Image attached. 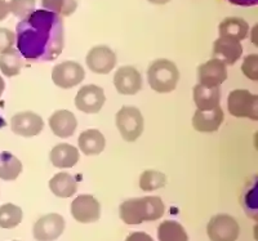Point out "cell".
<instances>
[{
  "instance_id": "2",
  "label": "cell",
  "mask_w": 258,
  "mask_h": 241,
  "mask_svg": "<svg viewBox=\"0 0 258 241\" xmlns=\"http://www.w3.org/2000/svg\"><path fill=\"white\" fill-rule=\"evenodd\" d=\"M165 213V205L159 196L135 197L120 205L119 214L125 224L136 226L144 222L158 221Z\"/></svg>"
},
{
  "instance_id": "34",
  "label": "cell",
  "mask_w": 258,
  "mask_h": 241,
  "mask_svg": "<svg viewBox=\"0 0 258 241\" xmlns=\"http://www.w3.org/2000/svg\"><path fill=\"white\" fill-rule=\"evenodd\" d=\"M227 2L239 7H253L258 4V0H227Z\"/></svg>"
},
{
  "instance_id": "14",
  "label": "cell",
  "mask_w": 258,
  "mask_h": 241,
  "mask_svg": "<svg viewBox=\"0 0 258 241\" xmlns=\"http://www.w3.org/2000/svg\"><path fill=\"white\" fill-rule=\"evenodd\" d=\"M199 84L206 87H220L227 79V68L221 59L212 58L198 67Z\"/></svg>"
},
{
  "instance_id": "16",
  "label": "cell",
  "mask_w": 258,
  "mask_h": 241,
  "mask_svg": "<svg viewBox=\"0 0 258 241\" xmlns=\"http://www.w3.org/2000/svg\"><path fill=\"white\" fill-rule=\"evenodd\" d=\"M243 54V45L240 41L227 38H218L213 44V58H218L225 65H235Z\"/></svg>"
},
{
  "instance_id": "1",
  "label": "cell",
  "mask_w": 258,
  "mask_h": 241,
  "mask_svg": "<svg viewBox=\"0 0 258 241\" xmlns=\"http://www.w3.org/2000/svg\"><path fill=\"white\" fill-rule=\"evenodd\" d=\"M16 41L27 61H54L63 50V20L56 13L36 9L17 25Z\"/></svg>"
},
{
  "instance_id": "32",
  "label": "cell",
  "mask_w": 258,
  "mask_h": 241,
  "mask_svg": "<svg viewBox=\"0 0 258 241\" xmlns=\"http://www.w3.org/2000/svg\"><path fill=\"white\" fill-rule=\"evenodd\" d=\"M125 241H154V238L146 232H133L125 238Z\"/></svg>"
},
{
  "instance_id": "11",
  "label": "cell",
  "mask_w": 258,
  "mask_h": 241,
  "mask_svg": "<svg viewBox=\"0 0 258 241\" xmlns=\"http://www.w3.org/2000/svg\"><path fill=\"white\" fill-rule=\"evenodd\" d=\"M85 62L92 72L106 75L116 65V54L107 45H97L89 50Z\"/></svg>"
},
{
  "instance_id": "21",
  "label": "cell",
  "mask_w": 258,
  "mask_h": 241,
  "mask_svg": "<svg viewBox=\"0 0 258 241\" xmlns=\"http://www.w3.org/2000/svg\"><path fill=\"white\" fill-rule=\"evenodd\" d=\"M49 188L53 195H56L57 197L68 199L77 194L78 182L73 174L68 172H61L52 177V180L49 181Z\"/></svg>"
},
{
  "instance_id": "17",
  "label": "cell",
  "mask_w": 258,
  "mask_h": 241,
  "mask_svg": "<svg viewBox=\"0 0 258 241\" xmlns=\"http://www.w3.org/2000/svg\"><path fill=\"white\" fill-rule=\"evenodd\" d=\"M49 127L54 135L59 138H69L77 130L78 120L69 110H58L49 118Z\"/></svg>"
},
{
  "instance_id": "30",
  "label": "cell",
  "mask_w": 258,
  "mask_h": 241,
  "mask_svg": "<svg viewBox=\"0 0 258 241\" xmlns=\"http://www.w3.org/2000/svg\"><path fill=\"white\" fill-rule=\"evenodd\" d=\"M241 71L248 79L257 82L258 80V56L257 54H249L246 56L241 65Z\"/></svg>"
},
{
  "instance_id": "20",
  "label": "cell",
  "mask_w": 258,
  "mask_h": 241,
  "mask_svg": "<svg viewBox=\"0 0 258 241\" xmlns=\"http://www.w3.org/2000/svg\"><path fill=\"white\" fill-rule=\"evenodd\" d=\"M248 31H249V25L240 17L225 18L218 26L221 38L232 39L236 41L244 40L248 36Z\"/></svg>"
},
{
  "instance_id": "7",
  "label": "cell",
  "mask_w": 258,
  "mask_h": 241,
  "mask_svg": "<svg viewBox=\"0 0 258 241\" xmlns=\"http://www.w3.org/2000/svg\"><path fill=\"white\" fill-rule=\"evenodd\" d=\"M85 71L80 63L66 61L53 67L52 80L58 88L71 89L84 80Z\"/></svg>"
},
{
  "instance_id": "13",
  "label": "cell",
  "mask_w": 258,
  "mask_h": 241,
  "mask_svg": "<svg viewBox=\"0 0 258 241\" xmlns=\"http://www.w3.org/2000/svg\"><path fill=\"white\" fill-rule=\"evenodd\" d=\"M114 86L124 96H133L142 89V77L140 71L133 66H121L114 75Z\"/></svg>"
},
{
  "instance_id": "10",
  "label": "cell",
  "mask_w": 258,
  "mask_h": 241,
  "mask_svg": "<svg viewBox=\"0 0 258 241\" xmlns=\"http://www.w3.org/2000/svg\"><path fill=\"white\" fill-rule=\"evenodd\" d=\"M105 92L101 87L89 84L79 89L75 96V106L85 114H98L105 105Z\"/></svg>"
},
{
  "instance_id": "18",
  "label": "cell",
  "mask_w": 258,
  "mask_h": 241,
  "mask_svg": "<svg viewBox=\"0 0 258 241\" xmlns=\"http://www.w3.org/2000/svg\"><path fill=\"white\" fill-rule=\"evenodd\" d=\"M50 163L59 169H69L78 164L80 153L73 144L59 143L52 148L49 153Z\"/></svg>"
},
{
  "instance_id": "27",
  "label": "cell",
  "mask_w": 258,
  "mask_h": 241,
  "mask_svg": "<svg viewBox=\"0 0 258 241\" xmlns=\"http://www.w3.org/2000/svg\"><path fill=\"white\" fill-rule=\"evenodd\" d=\"M41 6L45 11L56 13L61 17H69L78 8L77 0H41Z\"/></svg>"
},
{
  "instance_id": "26",
  "label": "cell",
  "mask_w": 258,
  "mask_h": 241,
  "mask_svg": "<svg viewBox=\"0 0 258 241\" xmlns=\"http://www.w3.org/2000/svg\"><path fill=\"white\" fill-rule=\"evenodd\" d=\"M22 217H24V213L18 205L8 203L0 206V227L2 228H15L22 222Z\"/></svg>"
},
{
  "instance_id": "4",
  "label": "cell",
  "mask_w": 258,
  "mask_h": 241,
  "mask_svg": "<svg viewBox=\"0 0 258 241\" xmlns=\"http://www.w3.org/2000/svg\"><path fill=\"white\" fill-rule=\"evenodd\" d=\"M116 127L126 142H135L144 132V116L135 106H123L115 116Z\"/></svg>"
},
{
  "instance_id": "5",
  "label": "cell",
  "mask_w": 258,
  "mask_h": 241,
  "mask_svg": "<svg viewBox=\"0 0 258 241\" xmlns=\"http://www.w3.org/2000/svg\"><path fill=\"white\" fill-rule=\"evenodd\" d=\"M227 109L235 118L258 120V96L246 89H235L227 98Z\"/></svg>"
},
{
  "instance_id": "29",
  "label": "cell",
  "mask_w": 258,
  "mask_h": 241,
  "mask_svg": "<svg viewBox=\"0 0 258 241\" xmlns=\"http://www.w3.org/2000/svg\"><path fill=\"white\" fill-rule=\"evenodd\" d=\"M9 11L15 17L24 20L35 11V0H11Z\"/></svg>"
},
{
  "instance_id": "35",
  "label": "cell",
  "mask_w": 258,
  "mask_h": 241,
  "mask_svg": "<svg viewBox=\"0 0 258 241\" xmlns=\"http://www.w3.org/2000/svg\"><path fill=\"white\" fill-rule=\"evenodd\" d=\"M147 2H150V3H153V4H156V6H164V4L169 3L170 0H147Z\"/></svg>"
},
{
  "instance_id": "15",
  "label": "cell",
  "mask_w": 258,
  "mask_h": 241,
  "mask_svg": "<svg viewBox=\"0 0 258 241\" xmlns=\"http://www.w3.org/2000/svg\"><path fill=\"white\" fill-rule=\"evenodd\" d=\"M223 118V110L220 106L212 110H197L192 118V127L200 133L217 132L222 125Z\"/></svg>"
},
{
  "instance_id": "37",
  "label": "cell",
  "mask_w": 258,
  "mask_h": 241,
  "mask_svg": "<svg viewBox=\"0 0 258 241\" xmlns=\"http://www.w3.org/2000/svg\"><path fill=\"white\" fill-rule=\"evenodd\" d=\"M15 241H18V240H15Z\"/></svg>"
},
{
  "instance_id": "36",
  "label": "cell",
  "mask_w": 258,
  "mask_h": 241,
  "mask_svg": "<svg viewBox=\"0 0 258 241\" xmlns=\"http://www.w3.org/2000/svg\"><path fill=\"white\" fill-rule=\"evenodd\" d=\"M4 91H6V82H4L3 77L0 76V97L3 96Z\"/></svg>"
},
{
  "instance_id": "9",
  "label": "cell",
  "mask_w": 258,
  "mask_h": 241,
  "mask_svg": "<svg viewBox=\"0 0 258 241\" xmlns=\"http://www.w3.org/2000/svg\"><path fill=\"white\" fill-rule=\"evenodd\" d=\"M71 215L79 223H94L101 218V204L92 195H79L71 203Z\"/></svg>"
},
{
  "instance_id": "6",
  "label": "cell",
  "mask_w": 258,
  "mask_h": 241,
  "mask_svg": "<svg viewBox=\"0 0 258 241\" xmlns=\"http://www.w3.org/2000/svg\"><path fill=\"white\" fill-rule=\"evenodd\" d=\"M207 233L211 241H236L240 233V227L232 215L217 214L208 222Z\"/></svg>"
},
{
  "instance_id": "23",
  "label": "cell",
  "mask_w": 258,
  "mask_h": 241,
  "mask_svg": "<svg viewBox=\"0 0 258 241\" xmlns=\"http://www.w3.org/2000/svg\"><path fill=\"white\" fill-rule=\"evenodd\" d=\"M22 173V163L13 153H0V180L16 181Z\"/></svg>"
},
{
  "instance_id": "3",
  "label": "cell",
  "mask_w": 258,
  "mask_h": 241,
  "mask_svg": "<svg viewBox=\"0 0 258 241\" xmlns=\"http://www.w3.org/2000/svg\"><path fill=\"white\" fill-rule=\"evenodd\" d=\"M147 80L153 91L170 93L178 84L179 71L174 62L165 58L156 59L147 68Z\"/></svg>"
},
{
  "instance_id": "19",
  "label": "cell",
  "mask_w": 258,
  "mask_h": 241,
  "mask_svg": "<svg viewBox=\"0 0 258 241\" xmlns=\"http://www.w3.org/2000/svg\"><path fill=\"white\" fill-rule=\"evenodd\" d=\"M192 97L198 110H212L220 106L221 89L220 87H206L197 84L194 87Z\"/></svg>"
},
{
  "instance_id": "33",
  "label": "cell",
  "mask_w": 258,
  "mask_h": 241,
  "mask_svg": "<svg viewBox=\"0 0 258 241\" xmlns=\"http://www.w3.org/2000/svg\"><path fill=\"white\" fill-rule=\"evenodd\" d=\"M9 4L6 0H0V21H4L9 16Z\"/></svg>"
},
{
  "instance_id": "31",
  "label": "cell",
  "mask_w": 258,
  "mask_h": 241,
  "mask_svg": "<svg viewBox=\"0 0 258 241\" xmlns=\"http://www.w3.org/2000/svg\"><path fill=\"white\" fill-rule=\"evenodd\" d=\"M16 43V34L6 27H0V53L12 48Z\"/></svg>"
},
{
  "instance_id": "24",
  "label": "cell",
  "mask_w": 258,
  "mask_h": 241,
  "mask_svg": "<svg viewBox=\"0 0 258 241\" xmlns=\"http://www.w3.org/2000/svg\"><path fill=\"white\" fill-rule=\"evenodd\" d=\"M22 68V57L15 48H9L0 53V71L8 77L16 76Z\"/></svg>"
},
{
  "instance_id": "25",
  "label": "cell",
  "mask_w": 258,
  "mask_h": 241,
  "mask_svg": "<svg viewBox=\"0 0 258 241\" xmlns=\"http://www.w3.org/2000/svg\"><path fill=\"white\" fill-rule=\"evenodd\" d=\"M159 241H188L186 229L176 221L161 222L158 227Z\"/></svg>"
},
{
  "instance_id": "8",
  "label": "cell",
  "mask_w": 258,
  "mask_h": 241,
  "mask_svg": "<svg viewBox=\"0 0 258 241\" xmlns=\"http://www.w3.org/2000/svg\"><path fill=\"white\" fill-rule=\"evenodd\" d=\"M66 222L57 213L43 215L32 227V235L36 241H54L63 233Z\"/></svg>"
},
{
  "instance_id": "28",
  "label": "cell",
  "mask_w": 258,
  "mask_h": 241,
  "mask_svg": "<svg viewBox=\"0 0 258 241\" xmlns=\"http://www.w3.org/2000/svg\"><path fill=\"white\" fill-rule=\"evenodd\" d=\"M165 183H167V177L164 173L158 171H145L140 178V187L145 192L159 190L164 187Z\"/></svg>"
},
{
  "instance_id": "12",
  "label": "cell",
  "mask_w": 258,
  "mask_h": 241,
  "mask_svg": "<svg viewBox=\"0 0 258 241\" xmlns=\"http://www.w3.org/2000/svg\"><path fill=\"white\" fill-rule=\"evenodd\" d=\"M44 128V121L40 115L32 111L18 112L11 119V129L21 137H35Z\"/></svg>"
},
{
  "instance_id": "22",
  "label": "cell",
  "mask_w": 258,
  "mask_h": 241,
  "mask_svg": "<svg viewBox=\"0 0 258 241\" xmlns=\"http://www.w3.org/2000/svg\"><path fill=\"white\" fill-rule=\"evenodd\" d=\"M78 143H79V150L82 151L84 155H100V153L105 150L106 139L100 130L88 129L84 130V132L79 135Z\"/></svg>"
}]
</instances>
